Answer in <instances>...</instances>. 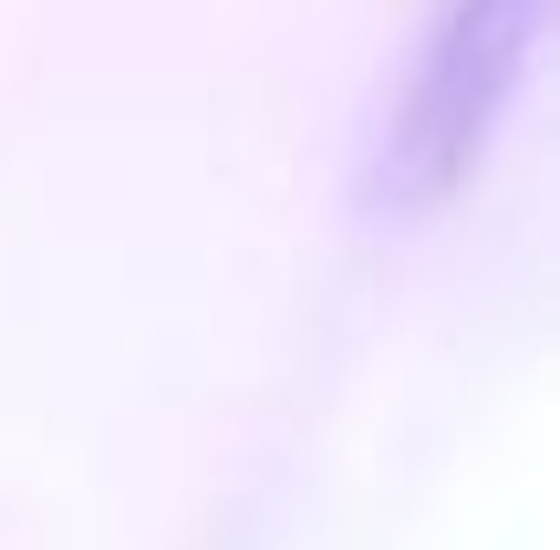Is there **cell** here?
<instances>
[{
	"label": "cell",
	"mask_w": 560,
	"mask_h": 550,
	"mask_svg": "<svg viewBox=\"0 0 560 550\" xmlns=\"http://www.w3.org/2000/svg\"><path fill=\"white\" fill-rule=\"evenodd\" d=\"M520 32H529V0H457L436 62H425V94H416V145L436 166H457L488 136V115L509 94V62H520Z\"/></svg>",
	"instance_id": "1"
}]
</instances>
